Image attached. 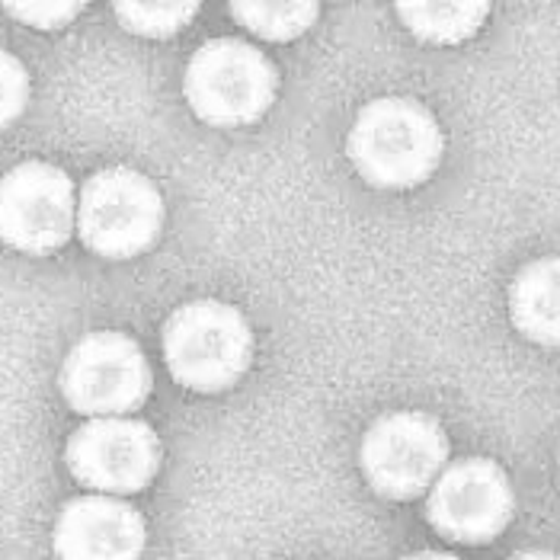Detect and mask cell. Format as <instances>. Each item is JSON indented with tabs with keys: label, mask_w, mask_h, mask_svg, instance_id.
<instances>
[{
	"label": "cell",
	"mask_w": 560,
	"mask_h": 560,
	"mask_svg": "<svg viewBox=\"0 0 560 560\" xmlns=\"http://www.w3.org/2000/svg\"><path fill=\"white\" fill-rule=\"evenodd\" d=\"M349 161L375 186H420L442 161V131L417 100L385 96L359 113L349 131Z\"/></svg>",
	"instance_id": "obj_1"
},
{
	"label": "cell",
	"mask_w": 560,
	"mask_h": 560,
	"mask_svg": "<svg viewBox=\"0 0 560 560\" xmlns=\"http://www.w3.org/2000/svg\"><path fill=\"white\" fill-rule=\"evenodd\" d=\"M510 560H560L558 555H548V551H522L516 558Z\"/></svg>",
	"instance_id": "obj_17"
},
{
	"label": "cell",
	"mask_w": 560,
	"mask_h": 560,
	"mask_svg": "<svg viewBox=\"0 0 560 560\" xmlns=\"http://www.w3.org/2000/svg\"><path fill=\"white\" fill-rule=\"evenodd\" d=\"M516 513L510 477L487 458L448 465L430 490V522L452 541L487 545Z\"/></svg>",
	"instance_id": "obj_9"
},
{
	"label": "cell",
	"mask_w": 560,
	"mask_h": 560,
	"mask_svg": "<svg viewBox=\"0 0 560 560\" xmlns=\"http://www.w3.org/2000/svg\"><path fill=\"white\" fill-rule=\"evenodd\" d=\"M61 390L68 404L90 420L129 417L151 394V365L131 337L100 330L68 352Z\"/></svg>",
	"instance_id": "obj_5"
},
{
	"label": "cell",
	"mask_w": 560,
	"mask_h": 560,
	"mask_svg": "<svg viewBox=\"0 0 560 560\" xmlns=\"http://www.w3.org/2000/svg\"><path fill=\"white\" fill-rule=\"evenodd\" d=\"M231 16L266 43H292L307 33L317 20V3H299V0H241L231 3Z\"/></svg>",
	"instance_id": "obj_13"
},
{
	"label": "cell",
	"mask_w": 560,
	"mask_h": 560,
	"mask_svg": "<svg viewBox=\"0 0 560 560\" xmlns=\"http://www.w3.org/2000/svg\"><path fill=\"white\" fill-rule=\"evenodd\" d=\"M199 3H116V16L119 23L148 39H164L179 33L192 16H196Z\"/></svg>",
	"instance_id": "obj_14"
},
{
	"label": "cell",
	"mask_w": 560,
	"mask_h": 560,
	"mask_svg": "<svg viewBox=\"0 0 560 560\" xmlns=\"http://www.w3.org/2000/svg\"><path fill=\"white\" fill-rule=\"evenodd\" d=\"M3 10L10 16H16L20 23L33 26V30H61L68 23H74V16L84 10V3H74V0H30V3H3Z\"/></svg>",
	"instance_id": "obj_16"
},
{
	"label": "cell",
	"mask_w": 560,
	"mask_h": 560,
	"mask_svg": "<svg viewBox=\"0 0 560 560\" xmlns=\"http://www.w3.org/2000/svg\"><path fill=\"white\" fill-rule=\"evenodd\" d=\"M61 560H138L144 551V518L119 497L71 500L55 522Z\"/></svg>",
	"instance_id": "obj_10"
},
{
	"label": "cell",
	"mask_w": 560,
	"mask_h": 560,
	"mask_svg": "<svg viewBox=\"0 0 560 560\" xmlns=\"http://www.w3.org/2000/svg\"><path fill=\"white\" fill-rule=\"evenodd\" d=\"M30 103V74L7 48H0V129L16 122Z\"/></svg>",
	"instance_id": "obj_15"
},
{
	"label": "cell",
	"mask_w": 560,
	"mask_h": 560,
	"mask_svg": "<svg viewBox=\"0 0 560 560\" xmlns=\"http://www.w3.org/2000/svg\"><path fill=\"white\" fill-rule=\"evenodd\" d=\"M164 228V199L144 173L129 167L93 173L78 199V231L93 254L129 259L144 254Z\"/></svg>",
	"instance_id": "obj_3"
},
{
	"label": "cell",
	"mask_w": 560,
	"mask_h": 560,
	"mask_svg": "<svg viewBox=\"0 0 560 560\" xmlns=\"http://www.w3.org/2000/svg\"><path fill=\"white\" fill-rule=\"evenodd\" d=\"M68 468L96 493H138L161 468V442L148 423L131 417L90 420L68 442Z\"/></svg>",
	"instance_id": "obj_8"
},
{
	"label": "cell",
	"mask_w": 560,
	"mask_h": 560,
	"mask_svg": "<svg viewBox=\"0 0 560 560\" xmlns=\"http://www.w3.org/2000/svg\"><path fill=\"white\" fill-rule=\"evenodd\" d=\"M510 314L522 337L560 346V257L528 262L510 289Z\"/></svg>",
	"instance_id": "obj_11"
},
{
	"label": "cell",
	"mask_w": 560,
	"mask_h": 560,
	"mask_svg": "<svg viewBox=\"0 0 560 560\" xmlns=\"http://www.w3.org/2000/svg\"><path fill=\"white\" fill-rule=\"evenodd\" d=\"M397 13L417 39L458 45L483 26L490 3H400Z\"/></svg>",
	"instance_id": "obj_12"
},
{
	"label": "cell",
	"mask_w": 560,
	"mask_h": 560,
	"mask_svg": "<svg viewBox=\"0 0 560 560\" xmlns=\"http://www.w3.org/2000/svg\"><path fill=\"white\" fill-rule=\"evenodd\" d=\"M78 228L71 176L43 161L20 164L0 176V241L23 254H51Z\"/></svg>",
	"instance_id": "obj_6"
},
{
	"label": "cell",
	"mask_w": 560,
	"mask_h": 560,
	"mask_svg": "<svg viewBox=\"0 0 560 560\" xmlns=\"http://www.w3.org/2000/svg\"><path fill=\"white\" fill-rule=\"evenodd\" d=\"M448 468V439L427 413L382 417L362 442V471L390 500H413L432 490Z\"/></svg>",
	"instance_id": "obj_7"
},
{
	"label": "cell",
	"mask_w": 560,
	"mask_h": 560,
	"mask_svg": "<svg viewBox=\"0 0 560 560\" xmlns=\"http://www.w3.org/2000/svg\"><path fill=\"white\" fill-rule=\"evenodd\" d=\"M186 100L209 126H247L276 96V68L257 45L237 39L206 43L186 68Z\"/></svg>",
	"instance_id": "obj_4"
},
{
	"label": "cell",
	"mask_w": 560,
	"mask_h": 560,
	"mask_svg": "<svg viewBox=\"0 0 560 560\" xmlns=\"http://www.w3.org/2000/svg\"><path fill=\"white\" fill-rule=\"evenodd\" d=\"M407 560H458L452 558V555H439V551H423V555H413V558Z\"/></svg>",
	"instance_id": "obj_18"
},
{
	"label": "cell",
	"mask_w": 560,
	"mask_h": 560,
	"mask_svg": "<svg viewBox=\"0 0 560 560\" xmlns=\"http://www.w3.org/2000/svg\"><path fill=\"white\" fill-rule=\"evenodd\" d=\"M254 337L241 311L221 302L183 304L164 327V359L189 390L231 388L250 365Z\"/></svg>",
	"instance_id": "obj_2"
}]
</instances>
